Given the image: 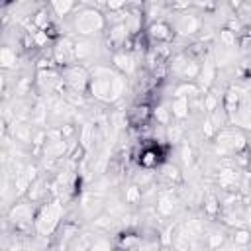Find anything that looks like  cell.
<instances>
[{"instance_id":"1","label":"cell","mask_w":251,"mask_h":251,"mask_svg":"<svg viewBox=\"0 0 251 251\" xmlns=\"http://www.w3.org/2000/svg\"><path fill=\"white\" fill-rule=\"evenodd\" d=\"M92 92L104 100H112L116 96H120V90L124 86L122 78L112 75L110 71H98L96 76H92Z\"/></svg>"},{"instance_id":"2","label":"cell","mask_w":251,"mask_h":251,"mask_svg":"<svg viewBox=\"0 0 251 251\" xmlns=\"http://www.w3.org/2000/svg\"><path fill=\"white\" fill-rule=\"evenodd\" d=\"M92 251H108V245H106V243H98Z\"/></svg>"}]
</instances>
